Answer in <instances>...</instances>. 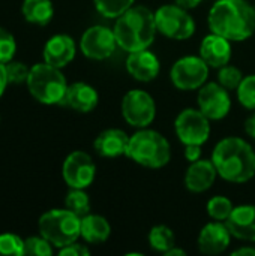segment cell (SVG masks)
Returning a JSON list of instances; mask_svg holds the SVG:
<instances>
[{"instance_id": "cell-38", "label": "cell", "mask_w": 255, "mask_h": 256, "mask_svg": "<svg viewBox=\"0 0 255 256\" xmlns=\"http://www.w3.org/2000/svg\"><path fill=\"white\" fill-rule=\"evenodd\" d=\"M201 2H203V0H174L176 4H179V6H182V8L188 9V10L195 9Z\"/></svg>"}, {"instance_id": "cell-19", "label": "cell", "mask_w": 255, "mask_h": 256, "mask_svg": "<svg viewBox=\"0 0 255 256\" xmlns=\"http://www.w3.org/2000/svg\"><path fill=\"white\" fill-rule=\"evenodd\" d=\"M225 225L234 238L255 243V206L243 204L234 207Z\"/></svg>"}, {"instance_id": "cell-16", "label": "cell", "mask_w": 255, "mask_h": 256, "mask_svg": "<svg viewBox=\"0 0 255 256\" xmlns=\"http://www.w3.org/2000/svg\"><path fill=\"white\" fill-rule=\"evenodd\" d=\"M44 62L63 69L65 66H68L77 54V45L75 40L69 36V34H54L51 36L45 46H44Z\"/></svg>"}, {"instance_id": "cell-40", "label": "cell", "mask_w": 255, "mask_h": 256, "mask_svg": "<svg viewBox=\"0 0 255 256\" xmlns=\"http://www.w3.org/2000/svg\"><path fill=\"white\" fill-rule=\"evenodd\" d=\"M186 255V252L183 250V249H177L176 246L174 248H171L167 254H165V256H185Z\"/></svg>"}, {"instance_id": "cell-34", "label": "cell", "mask_w": 255, "mask_h": 256, "mask_svg": "<svg viewBox=\"0 0 255 256\" xmlns=\"http://www.w3.org/2000/svg\"><path fill=\"white\" fill-rule=\"evenodd\" d=\"M59 255L60 256H87V255H90V250L87 249V246H84V244H80V243L74 242V243H71V244H68V246H65V248H62V249L59 250Z\"/></svg>"}, {"instance_id": "cell-35", "label": "cell", "mask_w": 255, "mask_h": 256, "mask_svg": "<svg viewBox=\"0 0 255 256\" xmlns=\"http://www.w3.org/2000/svg\"><path fill=\"white\" fill-rule=\"evenodd\" d=\"M185 159L192 164V162H197L201 159V146L198 144H188L185 146Z\"/></svg>"}, {"instance_id": "cell-25", "label": "cell", "mask_w": 255, "mask_h": 256, "mask_svg": "<svg viewBox=\"0 0 255 256\" xmlns=\"http://www.w3.org/2000/svg\"><path fill=\"white\" fill-rule=\"evenodd\" d=\"M65 208L78 218H84L90 213V198L84 189H71L65 198Z\"/></svg>"}, {"instance_id": "cell-30", "label": "cell", "mask_w": 255, "mask_h": 256, "mask_svg": "<svg viewBox=\"0 0 255 256\" xmlns=\"http://www.w3.org/2000/svg\"><path fill=\"white\" fill-rule=\"evenodd\" d=\"M24 255V240L12 232L0 234V256Z\"/></svg>"}, {"instance_id": "cell-26", "label": "cell", "mask_w": 255, "mask_h": 256, "mask_svg": "<svg viewBox=\"0 0 255 256\" xmlns=\"http://www.w3.org/2000/svg\"><path fill=\"white\" fill-rule=\"evenodd\" d=\"M96 10L110 20H116L129 8L134 6L135 0H93Z\"/></svg>"}, {"instance_id": "cell-6", "label": "cell", "mask_w": 255, "mask_h": 256, "mask_svg": "<svg viewBox=\"0 0 255 256\" xmlns=\"http://www.w3.org/2000/svg\"><path fill=\"white\" fill-rule=\"evenodd\" d=\"M39 234L54 248H65L81 237V218L68 208H54L44 213L38 222Z\"/></svg>"}, {"instance_id": "cell-33", "label": "cell", "mask_w": 255, "mask_h": 256, "mask_svg": "<svg viewBox=\"0 0 255 256\" xmlns=\"http://www.w3.org/2000/svg\"><path fill=\"white\" fill-rule=\"evenodd\" d=\"M17 51V42L11 32L0 27V63L6 64L11 62Z\"/></svg>"}, {"instance_id": "cell-8", "label": "cell", "mask_w": 255, "mask_h": 256, "mask_svg": "<svg viewBox=\"0 0 255 256\" xmlns=\"http://www.w3.org/2000/svg\"><path fill=\"white\" fill-rule=\"evenodd\" d=\"M210 66L200 56H185L174 62L170 70L173 86L182 92H192L203 87L209 78Z\"/></svg>"}, {"instance_id": "cell-7", "label": "cell", "mask_w": 255, "mask_h": 256, "mask_svg": "<svg viewBox=\"0 0 255 256\" xmlns=\"http://www.w3.org/2000/svg\"><path fill=\"white\" fill-rule=\"evenodd\" d=\"M158 32L174 40H186L195 33V21L188 9L179 4H162L155 10Z\"/></svg>"}, {"instance_id": "cell-32", "label": "cell", "mask_w": 255, "mask_h": 256, "mask_svg": "<svg viewBox=\"0 0 255 256\" xmlns=\"http://www.w3.org/2000/svg\"><path fill=\"white\" fill-rule=\"evenodd\" d=\"M6 68V76H8V82L9 84H24L27 82L29 74H30V68H27L23 62H8L5 64Z\"/></svg>"}, {"instance_id": "cell-15", "label": "cell", "mask_w": 255, "mask_h": 256, "mask_svg": "<svg viewBox=\"0 0 255 256\" xmlns=\"http://www.w3.org/2000/svg\"><path fill=\"white\" fill-rule=\"evenodd\" d=\"M126 70L134 80L140 82H150L159 75L161 62L149 48L132 51L128 52L126 57Z\"/></svg>"}, {"instance_id": "cell-9", "label": "cell", "mask_w": 255, "mask_h": 256, "mask_svg": "<svg viewBox=\"0 0 255 256\" xmlns=\"http://www.w3.org/2000/svg\"><path fill=\"white\" fill-rule=\"evenodd\" d=\"M122 116L125 122L135 129L149 128L156 117L153 98L144 90H129L122 99Z\"/></svg>"}, {"instance_id": "cell-3", "label": "cell", "mask_w": 255, "mask_h": 256, "mask_svg": "<svg viewBox=\"0 0 255 256\" xmlns=\"http://www.w3.org/2000/svg\"><path fill=\"white\" fill-rule=\"evenodd\" d=\"M113 30L117 45L123 51L132 52L146 50L153 44L158 32L155 12L146 6L134 4L116 18Z\"/></svg>"}, {"instance_id": "cell-4", "label": "cell", "mask_w": 255, "mask_h": 256, "mask_svg": "<svg viewBox=\"0 0 255 256\" xmlns=\"http://www.w3.org/2000/svg\"><path fill=\"white\" fill-rule=\"evenodd\" d=\"M126 158L144 168L159 170L171 160V147L162 134L143 128L131 135Z\"/></svg>"}, {"instance_id": "cell-10", "label": "cell", "mask_w": 255, "mask_h": 256, "mask_svg": "<svg viewBox=\"0 0 255 256\" xmlns=\"http://www.w3.org/2000/svg\"><path fill=\"white\" fill-rule=\"evenodd\" d=\"M210 130V120L198 108H185L174 120V132L183 146H203L209 140Z\"/></svg>"}, {"instance_id": "cell-23", "label": "cell", "mask_w": 255, "mask_h": 256, "mask_svg": "<svg viewBox=\"0 0 255 256\" xmlns=\"http://www.w3.org/2000/svg\"><path fill=\"white\" fill-rule=\"evenodd\" d=\"M21 10L26 21L36 26H47L54 16L51 0H24Z\"/></svg>"}, {"instance_id": "cell-12", "label": "cell", "mask_w": 255, "mask_h": 256, "mask_svg": "<svg viewBox=\"0 0 255 256\" xmlns=\"http://www.w3.org/2000/svg\"><path fill=\"white\" fill-rule=\"evenodd\" d=\"M117 46L114 30L107 26H92L80 39V50L90 60H105Z\"/></svg>"}, {"instance_id": "cell-28", "label": "cell", "mask_w": 255, "mask_h": 256, "mask_svg": "<svg viewBox=\"0 0 255 256\" xmlns=\"http://www.w3.org/2000/svg\"><path fill=\"white\" fill-rule=\"evenodd\" d=\"M242 80H243V74L237 66H233V64L227 63V64H224V66H221L218 69V82L224 88H227L228 92L237 90Z\"/></svg>"}, {"instance_id": "cell-18", "label": "cell", "mask_w": 255, "mask_h": 256, "mask_svg": "<svg viewBox=\"0 0 255 256\" xmlns=\"http://www.w3.org/2000/svg\"><path fill=\"white\" fill-rule=\"evenodd\" d=\"M129 135L117 128H110L102 130L93 141V148L101 158H120L126 156L129 146Z\"/></svg>"}, {"instance_id": "cell-21", "label": "cell", "mask_w": 255, "mask_h": 256, "mask_svg": "<svg viewBox=\"0 0 255 256\" xmlns=\"http://www.w3.org/2000/svg\"><path fill=\"white\" fill-rule=\"evenodd\" d=\"M200 57L213 69L230 63L231 60V42L216 33L204 36L200 44Z\"/></svg>"}, {"instance_id": "cell-22", "label": "cell", "mask_w": 255, "mask_h": 256, "mask_svg": "<svg viewBox=\"0 0 255 256\" xmlns=\"http://www.w3.org/2000/svg\"><path fill=\"white\" fill-rule=\"evenodd\" d=\"M111 236L110 222L101 214H92L81 218V238L89 244L105 243Z\"/></svg>"}, {"instance_id": "cell-20", "label": "cell", "mask_w": 255, "mask_h": 256, "mask_svg": "<svg viewBox=\"0 0 255 256\" xmlns=\"http://www.w3.org/2000/svg\"><path fill=\"white\" fill-rule=\"evenodd\" d=\"M218 171L212 159H200L197 162L189 164L185 172V186L192 194H203L213 186Z\"/></svg>"}, {"instance_id": "cell-11", "label": "cell", "mask_w": 255, "mask_h": 256, "mask_svg": "<svg viewBox=\"0 0 255 256\" xmlns=\"http://www.w3.org/2000/svg\"><path fill=\"white\" fill-rule=\"evenodd\" d=\"M62 176L71 189H87L95 180L96 165L89 153L77 150L65 159Z\"/></svg>"}, {"instance_id": "cell-36", "label": "cell", "mask_w": 255, "mask_h": 256, "mask_svg": "<svg viewBox=\"0 0 255 256\" xmlns=\"http://www.w3.org/2000/svg\"><path fill=\"white\" fill-rule=\"evenodd\" d=\"M245 132L255 140V111L245 122Z\"/></svg>"}, {"instance_id": "cell-14", "label": "cell", "mask_w": 255, "mask_h": 256, "mask_svg": "<svg viewBox=\"0 0 255 256\" xmlns=\"http://www.w3.org/2000/svg\"><path fill=\"white\" fill-rule=\"evenodd\" d=\"M231 237L225 222L213 220L201 228L197 244L203 255H219L228 249Z\"/></svg>"}, {"instance_id": "cell-2", "label": "cell", "mask_w": 255, "mask_h": 256, "mask_svg": "<svg viewBox=\"0 0 255 256\" xmlns=\"http://www.w3.org/2000/svg\"><path fill=\"white\" fill-rule=\"evenodd\" d=\"M212 162L218 176L225 182L242 184L254 178V148L248 141L239 136L222 138L212 152Z\"/></svg>"}, {"instance_id": "cell-24", "label": "cell", "mask_w": 255, "mask_h": 256, "mask_svg": "<svg viewBox=\"0 0 255 256\" xmlns=\"http://www.w3.org/2000/svg\"><path fill=\"white\" fill-rule=\"evenodd\" d=\"M149 244L150 248L158 252V254H167L171 248L176 246V237L174 232L171 231V228L165 226V225H156L150 230L149 232Z\"/></svg>"}, {"instance_id": "cell-27", "label": "cell", "mask_w": 255, "mask_h": 256, "mask_svg": "<svg viewBox=\"0 0 255 256\" xmlns=\"http://www.w3.org/2000/svg\"><path fill=\"white\" fill-rule=\"evenodd\" d=\"M233 208H234L233 202L228 198L221 196V195L210 198L206 204V212L209 218H212L213 220H219V222H225L230 218Z\"/></svg>"}, {"instance_id": "cell-37", "label": "cell", "mask_w": 255, "mask_h": 256, "mask_svg": "<svg viewBox=\"0 0 255 256\" xmlns=\"http://www.w3.org/2000/svg\"><path fill=\"white\" fill-rule=\"evenodd\" d=\"M8 84L9 82H8V76H6V68H5L3 63H0V98L3 96Z\"/></svg>"}, {"instance_id": "cell-31", "label": "cell", "mask_w": 255, "mask_h": 256, "mask_svg": "<svg viewBox=\"0 0 255 256\" xmlns=\"http://www.w3.org/2000/svg\"><path fill=\"white\" fill-rule=\"evenodd\" d=\"M24 255H53V244L45 237H29L24 240Z\"/></svg>"}, {"instance_id": "cell-17", "label": "cell", "mask_w": 255, "mask_h": 256, "mask_svg": "<svg viewBox=\"0 0 255 256\" xmlns=\"http://www.w3.org/2000/svg\"><path fill=\"white\" fill-rule=\"evenodd\" d=\"M99 102V94L96 92V88L87 82H74L69 84L65 93V98L62 100L60 105L68 106L77 112H92Z\"/></svg>"}, {"instance_id": "cell-39", "label": "cell", "mask_w": 255, "mask_h": 256, "mask_svg": "<svg viewBox=\"0 0 255 256\" xmlns=\"http://www.w3.org/2000/svg\"><path fill=\"white\" fill-rule=\"evenodd\" d=\"M233 256H255V249L254 248H240V249H236L234 252H231Z\"/></svg>"}, {"instance_id": "cell-1", "label": "cell", "mask_w": 255, "mask_h": 256, "mask_svg": "<svg viewBox=\"0 0 255 256\" xmlns=\"http://www.w3.org/2000/svg\"><path fill=\"white\" fill-rule=\"evenodd\" d=\"M207 24L230 42H243L255 32V9L246 0H216L209 10Z\"/></svg>"}, {"instance_id": "cell-13", "label": "cell", "mask_w": 255, "mask_h": 256, "mask_svg": "<svg viewBox=\"0 0 255 256\" xmlns=\"http://www.w3.org/2000/svg\"><path fill=\"white\" fill-rule=\"evenodd\" d=\"M197 104L198 110L209 120H222L231 110L230 92L219 82H206L198 88Z\"/></svg>"}, {"instance_id": "cell-5", "label": "cell", "mask_w": 255, "mask_h": 256, "mask_svg": "<svg viewBox=\"0 0 255 256\" xmlns=\"http://www.w3.org/2000/svg\"><path fill=\"white\" fill-rule=\"evenodd\" d=\"M27 88L29 93L44 105H60L68 82L62 69L54 68L48 63H36L30 68V74L27 78Z\"/></svg>"}, {"instance_id": "cell-29", "label": "cell", "mask_w": 255, "mask_h": 256, "mask_svg": "<svg viewBox=\"0 0 255 256\" xmlns=\"http://www.w3.org/2000/svg\"><path fill=\"white\" fill-rule=\"evenodd\" d=\"M236 93H237V100L242 106L255 111V74L243 76Z\"/></svg>"}]
</instances>
